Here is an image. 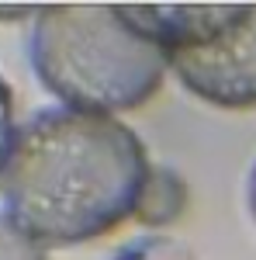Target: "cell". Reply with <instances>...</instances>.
<instances>
[{"mask_svg": "<svg viewBox=\"0 0 256 260\" xmlns=\"http://www.w3.org/2000/svg\"><path fill=\"white\" fill-rule=\"evenodd\" d=\"M246 208H249V215L256 222V160L249 167V177H246Z\"/></svg>", "mask_w": 256, "mask_h": 260, "instance_id": "ba28073f", "label": "cell"}, {"mask_svg": "<svg viewBox=\"0 0 256 260\" xmlns=\"http://www.w3.org/2000/svg\"><path fill=\"white\" fill-rule=\"evenodd\" d=\"M153 163L128 125L77 108H42L0 167L7 215L39 243L97 240L135 215Z\"/></svg>", "mask_w": 256, "mask_h": 260, "instance_id": "6da1fadb", "label": "cell"}, {"mask_svg": "<svg viewBox=\"0 0 256 260\" xmlns=\"http://www.w3.org/2000/svg\"><path fill=\"white\" fill-rule=\"evenodd\" d=\"M28 59L49 94L94 115L145 104L163 87L170 66L159 39L135 18L132 4L39 7Z\"/></svg>", "mask_w": 256, "mask_h": 260, "instance_id": "7a4b0ae2", "label": "cell"}, {"mask_svg": "<svg viewBox=\"0 0 256 260\" xmlns=\"http://www.w3.org/2000/svg\"><path fill=\"white\" fill-rule=\"evenodd\" d=\"M0 260H49L39 240H31L11 215L0 212Z\"/></svg>", "mask_w": 256, "mask_h": 260, "instance_id": "8992f818", "label": "cell"}, {"mask_svg": "<svg viewBox=\"0 0 256 260\" xmlns=\"http://www.w3.org/2000/svg\"><path fill=\"white\" fill-rule=\"evenodd\" d=\"M115 260H197L191 253V246H184L180 240L170 236H142V240L125 243Z\"/></svg>", "mask_w": 256, "mask_h": 260, "instance_id": "5b68a950", "label": "cell"}, {"mask_svg": "<svg viewBox=\"0 0 256 260\" xmlns=\"http://www.w3.org/2000/svg\"><path fill=\"white\" fill-rule=\"evenodd\" d=\"M177 80L215 108H256V4H132Z\"/></svg>", "mask_w": 256, "mask_h": 260, "instance_id": "3957f363", "label": "cell"}, {"mask_svg": "<svg viewBox=\"0 0 256 260\" xmlns=\"http://www.w3.org/2000/svg\"><path fill=\"white\" fill-rule=\"evenodd\" d=\"M11 139H14V94H11L7 80L0 77V167L11 149Z\"/></svg>", "mask_w": 256, "mask_h": 260, "instance_id": "52a82bcc", "label": "cell"}, {"mask_svg": "<svg viewBox=\"0 0 256 260\" xmlns=\"http://www.w3.org/2000/svg\"><path fill=\"white\" fill-rule=\"evenodd\" d=\"M187 198H191L187 180L173 167H153L145 177V187H142V198H138L135 219L142 225H170L184 215Z\"/></svg>", "mask_w": 256, "mask_h": 260, "instance_id": "277c9868", "label": "cell"}, {"mask_svg": "<svg viewBox=\"0 0 256 260\" xmlns=\"http://www.w3.org/2000/svg\"><path fill=\"white\" fill-rule=\"evenodd\" d=\"M39 7H0V21H18V18H31L35 21Z\"/></svg>", "mask_w": 256, "mask_h": 260, "instance_id": "9c48e42d", "label": "cell"}]
</instances>
